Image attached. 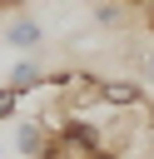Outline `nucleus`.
<instances>
[{
    "mask_svg": "<svg viewBox=\"0 0 154 159\" xmlns=\"http://www.w3.org/2000/svg\"><path fill=\"white\" fill-rule=\"evenodd\" d=\"M5 84H10L15 94H30V89H40V84H45V65H40V60H20V65L5 75Z\"/></svg>",
    "mask_w": 154,
    "mask_h": 159,
    "instance_id": "obj_3",
    "label": "nucleus"
},
{
    "mask_svg": "<svg viewBox=\"0 0 154 159\" xmlns=\"http://www.w3.org/2000/svg\"><path fill=\"white\" fill-rule=\"evenodd\" d=\"M25 10V0H0V15H20Z\"/></svg>",
    "mask_w": 154,
    "mask_h": 159,
    "instance_id": "obj_9",
    "label": "nucleus"
},
{
    "mask_svg": "<svg viewBox=\"0 0 154 159\" xmlns=\"http://www.w3.org/2000/svg\"><path fill=\"white\" fill-rule=\"evenodd\" d=\"M0 154H5V149H0Z\"/></svg>",
    "mask_w": 154,
    "mask_h": 159,
    "instance_id": "obj_11",
    "label": "nucleus"
},
{
    "mask_svg": "<svg viewBox=\"0 0 154 159\" xmlns=\"http://www.w3.org/2000/svg\"><path fill=\"white\" fill-rule=\"evenodd\" d=\"M139 70H144V80L154 84V50H144V60H139Z\"/></svg>",
    "mask_w": 154,
    "mask_h": 159,
    "instance_id": "obj_7",
    "label": "nucleus"
},
{
    "mask_svg": "<svg viewBox=\"0 0 154 159\" xmlns=\"http://www.w3.org/2000/svg\"><path fill=\"white\" fill-rule=\"evenodd\" d=\"M139 15H144V30L154 35V0H144V10H139Z\"/></svg>",
    "mask_w": 154,
    "mask_h": 159,
    "instance_id": "obj_8",
    "label": "nucleus"
},
{
    "mask_svg": "<svg viewBox=\"0 0 154 159\" xmlns=\"http://www.w3.org/2000/svg\"><path fill=\"white\" fill-rule=\"evenodd\" d=\"M15 114H20V94L10 84H0V119H15Z\"/></svg>",
    "mask_w": 154,
    "mask_h": 159,
    "instance_id": "obj_6",
    "label": "nucleus"
},
{
    "mask_svg": "<svg viewBox=\"0 0 154 159\" xmlns=\"http://www.w3.org/2000/svg\"><path fill=\"white\" fill-rule=\"evenodd\" d=\"M99 104H114V109H129L139 104V84H119V80H99Z\"/></svg>",
    "mask_w": 154,
    "mask_h": 159,
    "instance_id": "obj_4",
    "label": "nucleus"
},
{
    "mask_svg": "<svg viewBox=\"0 0 154 159\" xmlns=\"http://www.w3.org/2000/svg\"><path fill=\"white\" fill-rule=\"evenodd\" d=\"M124 5H129V10H144V0H124Z\"/></svg>",
    "mask_w": 154,
    "mask_h": 159,
    "instance_id": "obj_10",
    "label": "nucleus"
},
{
    "mask_svg": "<svg viewBox=\"0 0 154 159\" xmlns=\"http://www.w3.org/2000/svg\"><path fill=\"white\" fill-rule=\"evenodd\" d=\"M0 40L10 45V50H40L45 45V25L35 20V15H15V20H5V30H0Z\"/></svg>",
    "mask_w": 154,
    "mask_h": 159,
    "instance_id": "obj_1",
    "label": "nucleus"
},
{
    "mask_svg": "<svg viewBox=\"0 0 154 159\" xmlns=\"http://www.w3.org/2000/svg\"><path fill=\"white\" fill-rule=\"evenodd\" d=\"M50 124L45 119H20L15 124V149H20V159H45V149H50Z\"/></svg>",
    "mask_w": 154,
    "mask_h": 159,
    "instance_id": "obj_2",
    "label": "nucleus"
},
{
    "mask_svg": "<svg viewBox=\"0 0 154 159\" xmlns=\"http://www.w3.org/2000/svg\"><path fill=\"white\" fill-rule=\"evenodd\" d=\"M94 25L99 30H124L129 25V5L124 0H99L94 5Z\"/></svg>",
    "mask_w": 154,
    "mask_h": 159,
    "instance_id": "obj_5",
    "label": "nucleus"
}]
</instances>
